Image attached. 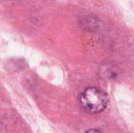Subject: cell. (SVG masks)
Instances as JSON below:
<instances>
[{"label": "cell", "mask_w": 134, "mask_h": 133, "mask_svg": "<svg viewBox=\"0 0 134 133\" xmlns=\"http://www.w3.org/2000/svg\"><path fill=\"white\" fill-rule=\"evenodd\" d=\"M82 107L90 114H98L104 111L109 103L108 94L97 87L86 89L79 97Z\"/></svg>", "instance_id": "1"}, {"label": "cell", "mask_w": 134, "mask_h": 133, "mask_svg": "<svg viewBox=\"0 0 134 133\" xmlns=\"http://www.w3.org/2000/svg\"><path fill=\"white\" fill-rule=\"evenodd\" d=\"M86 133H102L100 131H99V130H97V129H90V130H88L87 132Z\"/></svg>", "instance_id": "2"}]
</instances>
